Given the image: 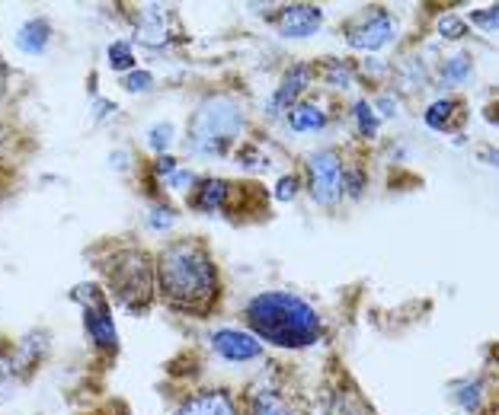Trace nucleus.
Wrapping results in <instances>:
<instances>
[{
    "instance_id": "6ab92c4d",
    "label": "nucleus",
    "mask_w": 499,
    "mask_h": 415,
    "mask_svg": "<svg viewBox=\"0 0 499 415\" xmlns=\"http://www.w3.org/2000/svg\"><path fill=\"white\" fill-rule=\"evenodd\" d=\"M106 57H109V67L112 70H132L134 67V51H132L128 42H112L109 51H106Z\"/></svg>"
},
{
    "instance_id": "9d476101",
    "label": "nucleus",
    "mask_w": 499,
    "mask_h": 415,
    "mask_svg": "<svg viewBox=\"0 0 499 415\" xmlns=\"http://www.w3.org/2000/svg\"><path fill=\"white\" fill-rule=\"evenodd\" d=\"M173 415H237V406L224 389H205L189 396Z\"/></svg>"
},
{
    "instance_id": "1a4fd4ad",
    "label": "nucleus",
    "mask_w": 499,
    "mask_h": 415,
    "mask_svg": "<svg viewBox=\"0 0 499 415\" xmlns=\"http://www.w3.org/2000/svg\"><path fill=\"white\" fill-rule=\"evenodd\" d=\"M83 326H87L90 338H93L100 348H112L115 351L119 336H115V323H112V316H109L106 297H100V300H93V304L83 306Z\"/></svg>"
},
{
    "instance_id": "39448f33",
    "label": "nucleus",
    "mask_w": 499,
    "mask_h": 415,
    "mask_svg": "<svg viewBox=\"0 0 499 415\" xmlns=\"http://www.w3.org/2000/svg\"><path fill=\"white\" fill-rule=\"evenodd\" d=\"M311 166V195L320 204H333L343 195V160L336 150H317L307 160Z\"/></svg>"
},
{
    "instance_id": "a878e982",
    "label": "nucleus",
    "mask_w": 499,
    "mask_h": 415,
    "mask_svg": "<svg viewBox=\"0 0 499 415\" xmlns=\"http://www.w3.org/2000/svg\"><path fill=\"white\" fill-rule=\"evenodd\" d=\"M294 195H298V179H294V176H281L279 185H275V198H279V201H291Z\"/></svg>"
},
{
    "instance_id": "2f4dec72",
    "label": "nucleus",
    "mask_w": 499,
    "mask_h": 415,
    "mask_svg": "<svg viewBox=\"0 0 499 415\" xmlns=\"http://www.w3.org/2000/svg\"><path fill=\"white\" fill-rule=\"evenodd\" d=\"M375 106L381 109V115H397V102L390 99V96H381V99H377Z\"/></svg>"
},
{
    "instance_id": "4468645a",
    "label": "nucleus",
    "mask_w": 499,
    "mask_h": 415,
    "mask_svg": "<svg viewBox=\"0 0 499 415\" xmlns=\"http://www.w3.org/2000/svg\"><path fill=\"white\" fill-rule=\"evenodd\" d=\"M48 38H51L48 23H45V19H29L16 35V48L26 51V55H42V51L48 48Z\"/></svg>"
},
{
    "instance_id": "20e7f679",
    "label": "nucleus",
    "mask_w": 499,
    "mask_h": 415,
    "mask_svg": "<svg viewBox=\"0 0 499 415\" xmlns=\"http://www.w3.org/2000/svg\"><path fill=\"white\" fill-rule=\"evenodd\" d=\"M106 275H109V287H112L115 300L122 306H128L134 313H144L151 306L157 281H154V265L147 253H141V249H122L106 265Z\"/></svg>"
},
{
    "instance_id": "0eeeda50",
    "label": "nucleus",
    "mask_w": 499,
    "mask_h": 415,
    "mask_svg": "<svg viewBox=\"0 0 499 415\" xmlns=\"http://www.w3.org/2000/svg\"><path fill=\"white\" fill-rule=\"evenodd\" d=\"M320 23H323V10H320V6L294 4V6H285V10H281V16L275 19V29L285 38H307L320 29Z\"/></svg>"
},
{
    "instance_id": "dca6fc26",
    "label": "nucleus",
    "mask_w": 499,
    "mask_h": 415,
    "mask_svg": "<svg viewBox=\"0 0 499 415\" xmlns=\"http://www.w3.org/2000/svg\"><path fill=\"white\" fill-rule=\"evenodd\" d=\"M326 115L320 112L317 106H311V102H301V106H291L288 109V125H291V131H317V128H323Z\"/></svg>"
},
{
    "instance_id": "bb28decb",
    "label": "nucleus",
    "mask_w": 499,
    "mask_h": 415,
    "mask_svg": "<svg viewBox=\"0 0 499 415\" xmlns=\"http://www.w3.org/2000/svg\"><path fill=\"white\" fill-rule=\"evenodd\" d=\"M166 179H170V189H176V192L192 189V185H195V172H189V170H176L173 176H166Z\"/></svg>"
},
{
    "instance_id": "c756f323",
    "label": "nucleus",
    "mask_w": 499,
    "mask_h": 415,
    "mask_svg": "<svg viewBox=\"0 0 499 415\" xmlns=\"http://www.w3.org/2000/svg\"><path fill=\"white\" fill-rule=\"evenodd\" d=\"M473 23H480V26H483V29L486 32H493V29H496V6H490V10H486V13H473Z\"/></svg>"
},
{
    "instance_id": "72a5a7b5",
    "label": "nucleus",
    "mask_w": 499,
    "mask_h": 415,
    "mask_svg": "<svg viewBox=\"0 0 499 415\" xmlns=\"http://www.w3.org/2000/svg\"><path fill=\"white\" fill-rule=\"evenodd\" d=\"M0 396H4V393H0Z\"/></svg>"
},
{
    "instance_id": "c85d7f7f",
    "label": "nucleus",
    "mask_w": 499,
    "mask_h": 415,
    "mask_svg": "<svg viewBox=\"0 0 499 415\" xmlns=\"http://www.w3.org/2000/svg\"><path fill=\"white\" fill-rule=\"evenodd\" d=\"M173 223V211L170 208H160V211H154L151 214V227L154 230H166Z\"/></svg>"
},
{
    "instance_id": "7c9ffc66",
    "label": "nucleus",
    "mask_w": 499,
    "mask_h": 415,
    "mask_svg": "<svg viewBox=\"0 0 499 415\" xmlns=\"http://www.w3.org/2000/svg\"><path fill=\"white\" fill-rule=\"evenodd\" d=\"M154 170H157L160 176H173V172H176L179 166H176V160H173V157H160V160H157V166H154Z\"/></svg>"
},
{
    "instance_id": "aec40b11",
    "label": "nucleus",
    "mask_w": 499,
    "mask_h": 415,
    "mask_svg": "<svg viewBox=\"0 0 499 415\" xmlns=\"http://www.w3.org/2000/svg\"><path fill=\"white\" fill-rule=\"evenodd\" d=\"M355 121H358V134L362 138H375L377 134V115H375V106L368 102H355Z\"/></svg>"
},
{
    "instance_id": "cd10ccee",
    "label": "nucleus",
    "mask_w": 499,
    "mask_h": 415,
    "mask_svg": "<svg viewBox=\"0 0 499 415\" xmlns=\"http://www.w3.org/2000/svg\"><path fill=\"white\" fill-rule=\"evenodd\" d=\"M461 406L464 409H477V402H480V383H467L464 389H461Z\"/></svg>"
},
{
    "instance_id": "b1692460",
    "label": "nucleus",
    "mask_w": 499,
    "mask_h": 415,
    "mask_svg": "<svg viewBox=\"0 0 499 415\" xmlns=\"http://www.w3.org/2000/svg\"><path fill=\"white\" fill-rule=\"evenodd\" d=\"M122 87H125L128 93H147V89L154 87V77L147 74V70H134V74H128L125 80H122Z\"/></svg>"
},
{
    "instance_id": "a211bd4d",
    "label": "nucleus",
    "mask_w": 499,
    "mask_h": 415,
    "mask_svg": "<svg viewBox=\"0 0 499 415\" xmlns=\"http://www.w3.org/2000/svg\"><path fill=\"white\" fill-rule=\"evenodd\" d=\"M454 109H461L458 99H435L432 106L426 109V125L435 128V131H448L454 118Z\"/></svg>"
},
{
    "instance_id": "9b49d317",
    "label": "nucleus",
    "mask_w": 499,
    "mask_h": 415,
    "mask_svg": "<svg viewBox=\"0 0 499 415\" xmlns=\"http://www.w3.org/2000/svg\"><path fill=\"white\" fill-rule=\"evenodd\" d=\"M311 77H313V70L307 67V64H294V67L285 74V80H281V87L275 89L272 102H269V112H272V115H279L281 109H291V106H294V99H298V96L307 89V83H311Z\"/></svg>"
},
{
    "instance_id": "6e6552de",
    "label": "nucleus",
    "mask_w": 499,
    "mask_h": 415,
    "mask_svg": "<svg viewBox=\"0 0 499 415\" xmlns=\"http://www.w3.org/2000/svg\"><path fill=\"white\" fill-rule=\"evenodd\" d=\"M211 345L221 358L227 361H253V358L262 355V342L249 332H240V329H218L211 336Z\"/></svg>"
},
{
    "instance_id": "473e14b6",
    "label": "nucleus",
    "mask_w": 499,
    "mask_h": 415,
    "mask_svg": "<svg viewBox=\"0 0 499 415\" xmlns=\"http://www.w3.org/2000/svg\"><path fill=\"white\" fill-rule=\"evenodd\" d=\"M109 160H112V166H115V170H125V166H128V150H115Z\"/></svg>"
},
{
    "instance_id": "f257e3e1",
    "label": "nucleus",
    "mask_w": 499,
    "mask_h": 415,
    "mask_svg": "<svg viewBox=\"0 0 499 415\" xmlns=\"http://www.w3.org/2000/svg\"><path fill=\"white\" fill-rule=\"evenodd\" d=\"M157 291L179 313H208L218 297V265L198 240H173L154 265Z\"/></svg>"
},
{
    "instance_id": "423d86ee",
    "label": "nucleus",
    "mask_w": 499,
    "mask_h": 415,
    "mask_svg": "<svg viewBox=\"0 0 499 415\" xmlns=\"http://www.w3.org/2000/svg\"><path fill=\"white\" fill-rule=\"evenodd\" d=\"M390 35H394V19L384 10L365 13L358 23H352L349 29H345V42L358 51H377L381 45L390 42Z\"/></svg>"
},
{
    "instance_id": "f8f14e48",
    "label": "nucleus",
    "mask_w": 499,
    "mask_h": 415,
    "mask_svg": "<svg viewBox=\"0 0 499 415\" xmlns=\"http://www.w3.org/2000/svg\"><path fill=\"white\" fill-rule=\"evenodd\" d=\"M166 19H170V10L166 6H157V4H151V6H144L141 10V23H138V42H144V45H163L166 38Z\"/></svg>"
},
{
    "instance_id": "ddd939ff",
    "label": "nucleus",
    "mask_w": 499,
    "mask_h": 415,
    "mask_svg": "<svg viewBox=\"0 0 499 415\" xmlns=\"http://www.w3.org/2000/svg\"><path fill=\"white\" fill-rule=\"evenodd\" d=\"M230 192H234L230 182H224V179H208V182H202V189H198V195L192 198V204H195L198 211H208V214H215V211H227L230 208Z\"/></svg>"
},
{
    "instance_id": "2eb2a0df",
    "label": "nucleus",
    "mask_w": 499,
    "mask_h": 415,
    "mask_svg": "<svg viewBox=\"0 0 499 415\" xmlns=\"http://www.w3.org/2000/svg\"><path fill=\"white\" fill-rule=\"evenodd\" d=\"M253 415H304V412L294 409L288 402V396H281L279 389H259L253 396Z\"/></svg>"
},
{
    "instance_id": "5701e85b",
    "label": "nucleus",
    "mask_w": 499,
    "mask_h": 415,
    "mask_svg": "<svg viewBox=\"0 0 499 415\" xmlns=\"http://www.w3.org/2000/svg\"><path fill=\"white\" fill-rule=\"evenodd\" d=\"M439 32H441V38H451V42H458V38L467 35V23L461 16H454V13H445V16L439 19Z\"/></svg>"
},
{
    "instance_id": "393cba45",
    "label": "nucleus",
    "mask_w": 499,
    "mask_h": 415,
    "mask_svg": "<svg viewBox=\"0 0 499 415\" xmlns=\"http://www.w3.org/2000/svg\"><path fill=\"white\" fill-rule=\"evenodd\" d=\"M326 83L330 87H349L352 83V74H349V67H343V61H330L326 64Z\"/></svg>"
},
{
    "instance_id": "4be33fe9",
    "label": "nucleus",
    "mask_w": 499,
    "mask_h": 415,
    "mask_svg": "<svg viewBox=\"0 0 499 415\" xmlns=\"http://www.w3.org/2000/svg\"><path fill=\"white\" fill-rule=\"evenodd\" d=\"M467 77H471V57H464V55L451 57L445 64V70H441V80L445 83H464Z\"/></svg>"
},
{
    "instance_id": "7ed1b4c3",
    "label": "nucleus",
    "mask_w": 499,
    "mask_h": 415,
    "mask_svg": "<svg viewBox=\"0 0 499 415\" xmlns=\"http://www.w3.org/2000/svg\"><path fill=\"white\" fill-rule=\"evenodd\" d=\"M243 131V112L230 96H211L189 121V150L195 157H221L224 147Z\"/></svg>"
},
{
    "instance_id": "f3484780",
    "label": "nucleus",
    "mask_w": 499,
    "mask_h": 415,
    "mask_svg": "<svg viewBox=\"0 0 499 415\" xmlns=\"http://www.w3.org/2000/svg\"><path fill=\"white\" fill-rule=\"evenodd\" d=\"M326 415H368V406L362 402V396L355 389H336L330 396Z\"/></svg>"
},
{
    "instance_id": "f03ea898",
    "label": "nucleus",
    "mask_w": 499,
    "mask_h": 415,
    "mask_svg": "<svg viewBox=\"0 0 499 415\" xmlns=\"http://www.w3.org/2000/svg\"><path fill=\"white\" fill-rule=\"evenodd\" d=\"M247 323L256 338L279 348H307L320 336V316L307 300L285 291L256 294L247 304Z\"/></svg>"
},
{
    "instance_id": "412c9836",
    "label": "nucleus",
    "mask_w": 499,
    "mask_h": 415,
    "mask_svg": "<svg viewBox=\"0 0 499 415\" xmlns=\"http://www.w3.org/2000/svg\"><path fill=\"white\" fill-rule=\"evenodd\" d=\"M170 144H173V121H157V125L147 131V147L163 153Z\"/></svg>"
}]
</instances>
